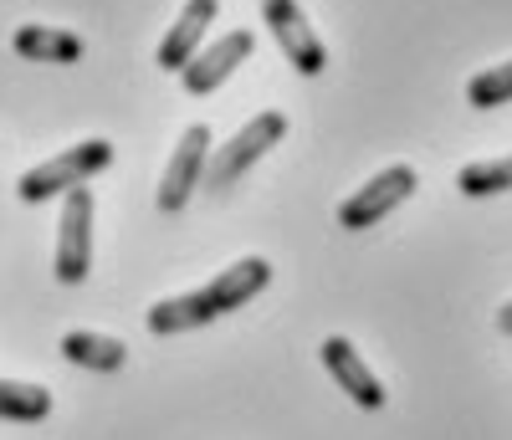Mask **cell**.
<instances>
[{"label":"cell","mask_w":512,"mask_h":440,"mask_svg":"<svg viewBox=\"0 0 512 440\" xmlns=\"http://www.w3.org/2000/svg\"><path fill=\"white\" fill-rule=\"evenodd\" d=\"M149 333L154 338H175V333H190V328H205V323H216V307L205 302V292H180V297H164L149 307Z\"/></svg>","instance_id":"cell-11"},{"label":"cell","mask_w":512,"mask_h":440,"mask_svg":"<svg viewBox=\"0 0 512 440\" xmlns=\"http://www.w3.org/2000/svg\"><path fill=\"white\" fill-rule=\"evenodd\" d=\"M256 52V36L251 31H226L221 41H210V47L180 72V82H185V93L190 98H205V93H216V87L246 62Z\"/></svg>","instance_id":"cell-7"},{"label":"cell","mask_w":512,"mask_h":440,"mask_svg":"<svg viewBox=\"0 0 512 440\" xmlns=\"http://www.w3.org/2000/svg\"><path fill=\"white\" fill-rule=\"evenodd\" d=\"M108 164H113V144L108 139H82V144L62 149L57 159L26 169L21 180H16V195L26 205H41V200H52V195H72V190L88 185L93 174H103Z\"/></svg>","instance_id":"cell-1"},{"label":"cell","mask_w":512,"mask_h":440,"mask_svg":"<svg viewBox=\"0 0 512 440\" xmlns=\"http://www.w3.org/2000/svg\"><path fill=\"white\" fill-rule=\"evenodd\" d=\"M497 333L512 338V302H502V313H497Z\"/></svg>","instance_id":"cell-17"},{"label":"cell","mask_w":512,"mask_h":440,"mask_svg":"<svg viewBox=\"0 0 512 440\" xmlns=\"http://www.w3.org/2000/svg\"><path fill=\"white\" fill-rule=\"evenodd\" d=\"M262 21H267V31L277 36L282 57L303 72V77H318V72L328 67L323 41H318L313 21L303 16V6H297V0H262Z\"/></svg>","instance_id":"cell-5"},{"label":"cell","mask_w":512,"mask_h":440,"mask_svg":"<svg viewBox=\"0 0 512 440\" xmlns=\"http://www.w3.org/2000/svg\"><path fill=\"white\" fill-rule=\"evenodd\" d=\"M11 47L26 62H77L82 57V36H72L62 26H16Z\"/></svg>","instance_id":"cell-12"},{"label":"cell","mask_w":512,"mask_h":440,"mask_svg":"<svg viewBox=\"0 0 512 440\" xmlns=\"http://www.w3.org/2000/svg\"><path fill=\"white\" fill-rule=\"evenodd\" d=\"M466 103H472V108H502V103H512V62L482 67L472 82H466Z\"/></svg>","instance_id":"cell-16"},{"label":"cell","mask_w":512,"mask_h":440,"mask_svg":"<svg viewBox=\"0 0 512 440\" xmlns=\"http://www.w3.org/2000/svg\"><path fill=\"white\" fill-rule=\"evenodd\" d=\"M287 134V113L267 108V113H256L241 134L226 144V149H210V164H205V190H231L241 174L262 159L267 149H277Z\"/></svg>","instance_id":"cell-2"},{"label":"cell","mask_w":512,"mask_h":440,"mask_svg":"<svg viewBox=\"0 0 512 440\" xmlns=\"http://www.w3.org/2000/svg\"><path fill=\"white\" fill-rule=\"evenodd\" d=\"M267 282H272L267 256H241V261H231L226 272L210 277L200 292H205L210 307H216V318H226V313H236V307H246L256 292H267Z\"/></svg>","instance_id":"cell-10"},{"label":"cell","mask_w":512,"mask_h":440,"mask_svg":"<svg viewBox=\"0 0 512 440\" xmlns=\"http://www.w3.org/2000/svg\"><path fill=\"white\" fill-rule=\"evenodd\" d=\"M205 164H210V128L205 123H190L185 134H180V144H175V154H169V164H164V180H159V210L164 215H175V210H185V200L200 190V180H205Z\"/></svg>","instance_id":"cell-6"},{"label":"cell","mask_w":512,"mask_h":440,"mask_svg":"<svg viewBox=\"0 0 512 440\" xmlns=\"http://www.w3.org/2000/svg\"><path fill=\"white\" fill-rule=\"evenodd\" d=\"M62 359L77 364V369H93V374H113V369H123L128 348L118 338H103V333H67L62 338Z\"/></svg>","instance_id":"cell-13"},{"label":"cell","mask_w":512,"mask_h":440,"mask_svg":"<svg viewBox=\"0 0 512 440\" xmlns=\"http://www.w3.org/2000/svg\"><path fill=\"white\" fill-rule=\"evenodd\" d=\"M52 415V389L21 384V379H0V420L11 425H36Z\"/></svg>","instance_id":"cell-14"},{"label":"cell","mask_w":512,"mask_h":440,"mask_svg":"<svg viewBox=\"0 0 512 440\" xmlns=\"http://www.w3.org/2000/svg\"><path fill=\"white\" fill-rule=\"evenodd\" d=\"M93 272V190H72L62 200L57 220V256H52V277L62 287L88 282Z\"/></svg>","instance_id":"cell-3"},{"label":"cell","mask_w":512,"mask_h":440,"mask_svg":"<svg viewBox=\"0 0 512 440\" xmlns=\"http://www.w3.org/2000/svg\"><path fill=\"white\" fill-rule=\"evenodd\" d=\"M456 190H461V195H472V200L507 195V190H512V154H502V159H477V164H461V169H456Z\"/></svg>","instance_id":"cell-15"},{"label":"cell","mask_w":512,"mask_h":440,"mask_svg":"<svg viewBox=\"0 0 512 440\" xmlns=\"http://www.w3.org/2000/svg\"><path fill=\"white\" fill-rule=\"evenodd\" d=\"M216 16H221V0H185L180 21L169 26V36L159 41V67L164 72H185L200 57V41H205L210 26H216Z\"/></svg>","instance_id":"cell-9"},{"label":"cell","mask_w":512,"mask_h":440,"mask_svg":"<svg viewBox=\"0 0 512 440\" xmlns=\"http://www.w3.org/2000/svg\"><path fill=\"white\" fill-rule=\"evenodd\" d=\"M420 185V174L410 164H390V169H379L374 180H364V190H354L344 205H338V226L344 231H369L379 226L384 215H390L395 205H405Z\"/></svg>","instance_id":"cell-4"},{"label":"cell","mask_w":512,"mask_h":440,"mask_svg":"<svg viewBox=\"0 0 512 440\" xmlns=\"http://www.w3.org/2000/svg\"><path fill=\"white\" fill-rule=\"evenodd\" d=\"M323 369L333 374V384L349 394L359 410H384V384L374 379V369L359 359V348L349 338H323Z\"/></svg>","instance_id":"cell-8"}]
</instances>
